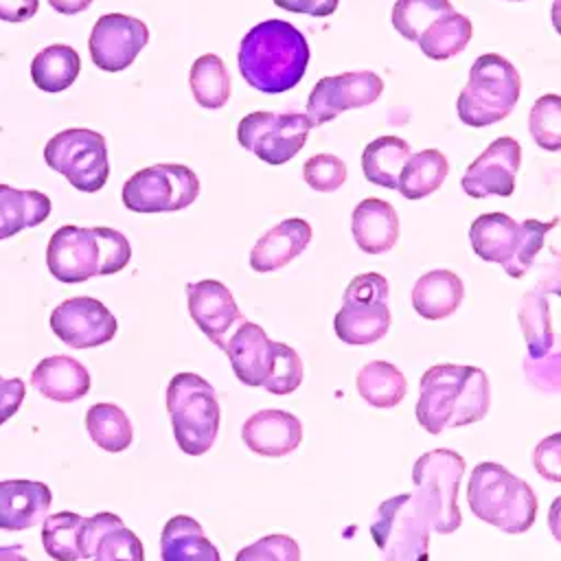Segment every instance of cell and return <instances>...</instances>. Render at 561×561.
<instances>
[{
    "mask_svg": "<svg viewBox=\"0 0 561 561\" xmlns=\"http://www.w3.org/2000/svg\"><path fill=\"white\" fill-rule=\"evenodd\" d=\"M309 64L305 35L285 20L254 24L239 46V72L259 92L280 94L300 83Z\"/></svg>",
    "mask_w": 561,
    "mask_h": 561,
    "instance_id": "1",
    "label": "cell"
},
{
    "mask_svg": "<svg viewBox=\"0 0 561 561\" xmlns=\"http://www.w3.org/2000/svg\"><path fill=\"white\" fill-rule=\"evenodd\" d=\"M489 403L491 390L482 368L436 364L421 377L416 421L430 434H440L447 427L480 421L489 412Z\"/></svg>",
    "mask_w": 561,
    "mask_h": 561,
    "instance_id": "2",
    "label": "cell"
},
{
    "mask_svg": "<svg viewBox=\"0 0 561 561\" xmlns=\"http://www.w3.org/2000/svg\"><path fill=\"white\" fill-rule=\"evenodd\" d=\"M131 259L127 237L114 228L61 226L46 248V265L61 283H83L92 276L121 272Z\"/></svg>",
    "mask_w": 561,
    "mask_h": 561,
    "instance_id": "3",
    "label": "cell"
},
{
    "mask_svg": "<svg viewBox=\"0 0 561 561\" xmlns=\"http://www.w3.org/2000/svg\"><path fill=\"white\" fill-rule=\"evenodd\" d=\"M471 513L504 530L526 533L537 517V495L528 482L497 462H480L467 484Z\"/></svg>",
    "mask_w": 561,
    "mask_h": 561,
    "instance_id": "4",
    "label": "cell"
},
{
    "mask_svg": "<svg viewBox=\"0 0 561 561\" xmlns=\"http://www.w3.org/2000/svg\"><path fill=\"white\" fill-rule=\"evenodd\" d=\"M554 226L557 219H550L548 224L537 219L517 224L504 213H484L473 219L469 239L473 252L482 261L500 263L508 276L522 278L530 270L535 256L543 248L546 234Z\"/></svg>",
    "mask_w": 561,
    "mask_h": 561,
    "instance_id": "5",
    "label": "cell"
},
{
    "mask_svg": "<svg viewBox=\"0 0 561 561\" xmlns=\"http://www.w3.org/2000/svg\"><path fill=\"white\" fill-rule=\"evenodd\" d=\"M522 92V77L515 66L497 55H480L471 70L467 85L460 90L456 112L469 127H486L504 121Z\"/></svg>",
    "mask_w": 561,
    "mask_h": 561,
    "instance_id": "6",
    "label": "cell"
},
{
    "mask_svg": "<svg viewBox=\"0 0 561 561\" xmlns=\"http://www.w3.org/2000/svg\"><path fill=\"white\" fill-rule=\"evenodd\" d=\"M167 410L178 447L188 456L206 454L219 432L215 388L195 373H178L167 388Z\"/></svg>",
    "mask_w": 561,
    "mask_h": 561,
    "instance_id": "7",
    "label": "cell"
},
{
    "mask_svg": "<svg viewBox=\"0 0 561 561\" xmlns=\"http://www.w3.org/2000/svg\"><path fill=\"white\" fill-rule=\"evenodd\" d=\"M465 473V458L454 449H432L423 454L412 469L414 502L427 526L438 535L460 528L458 486Z\"/></svg>",
    "mask_w": 561,
    "mask_h": 561,
    "instance_id": "8",
    "label": "cell"
},
{
    "mask_svg": "<svg viewBox=\"0 0 561 561\" xmlns=\"http://www.w3.org/2000/svg\"><path fill=\"white\" fill-rule=\"evenodd\" d=\"M388 291V280L377 272L355 276L344 289L342 309L333 318L335 335L353 346L381 340L392 322Z\"/></svg>",
    "mask_w": 561,
    "mask_h": 561,
    "instance_id": "9",
    "label": "cell"
},
{
    "mask_svg": "<svg viewBox=\"0 0 561 561\" xmlns=\"http://www.w3.org/2000/svg\"><path fill=\"white\" fill-rule=\"evenodd\" d=\"M44 160L81 193L101 191L110 178L107 145L94 129L70 127L55 134L44 147Z\"/></svg>",
    "mask_w": 561,
    "mask_h": 561,
    "instance_id": "10",
    "label": "cell"
},
{
    "mask_svg": "<svg viewBox=\"0 0 561 561\" xmlns=\"http://www.w3.org/2000/svg\"><path fill=\"white\" fill-rule=\"evenodd\" d=\"M370 537L381 552V561H427L430 557V526L412 493H401L379 504Z\"/></svg>",
    "mask_w": 561,
    "mask_h": 561,
    "instance_id": "11",
    "label": "cell"
},
{
    "mask_svg": "<svg viewBox=\"0 0 561 561\" xmlns=\"http://www.w3.org/2000/svg\"><path fill=\"white\" fill-rule=\"evenodd\" d=\"M199 195V180L186 164H153L136 171L121 191L123 204L134 213H175Z\"/></svg>",
    "mask_w": 561,
    "mask_h": 561,
    "instance_id": "12",
    "label": "cell"
},
{
    "mask_svg": "<svg viewBox=\"0 0 561 561\" xmlns=\"http://www.w3.org/2000/svg\"><path fill=\"white\" fill-rule=\"evenodd\" d=\"M311 127L307 114L250 112L239 121L237 140L263 162L285 164L305 147Z\"/></svg>",
    "mask_w": 561,
    "mask_h": 561,
    "instance_id": "13",
    "label": "cell"
},
{
    "mask_svg": "<svg viewBox=\"0 0 561 561\" xmlns=\"http://www.w3.org/2000/svg\"><path fill=\"white\" fill-rule=\"evenodd\" d=\"M383 92V81L373 70H353L322 77L307 99V118L313 127L329 123L346 110L375 103Z\"/></svg>",
    "mask_w": 561,
    "mask_h": 561,
    "instance_id": "14",
    "label": "cell"
},
{
    "mask_svg": "<svg viewBox=\"0 0 561 561\" xmlns=\"http://www.w3.org/2000/svg\"><path fill=\"white\" fill-rule=\"evenodd\" d=\"M149 42V28L142 20L125 13L101 15L90 33V57L105 72H121L134 64Z\"/></svg>",
    "mask_w": 561,
    "mask_h": 561,
    "instance_id": "15",
    "label": "cell"
},
{
    "mask_svg": "<svg viewBox=\"0 0 561 561\" xmlns=\"http://www.w3.org/2000/svg\"><path fill=\"white\" fill-rule=\"evenodd\" d=\"M53 333L72 348H94L116 335V318L96 298L75 296L57 305L50 313Z\"/></svg>",
    "mask_w": 561,
    "mask_h": 561,
    "instance_id": "16",
    "label": "cell"
},
{
    "mask_svg": "<svg viewBox=\"0 0 561 561\" xmlns=\"http://www.w3.org/2000/svg\"><path fill=\"white\" fill-rule=\"evenodd\" d=\"M522 164V147L513 136L495 138L465 171L460 186L469 197H511Z\"/></svg>",
    "mask_w": 561,
    "mask_h": 561,
    "instance_id": "17",
    "label": "cell"
},
{
    "mask_svg": "<svg viewBox=\"0 0 561 561\" xmlns=\"http://www.w3.org/2000/svg\"><path fill=\"white\" fill-rule=\"evenodd\" d=\"M186 300L193 322L215 346L224 351L228 331L241 322V311L232 291L215 278H204L186 285Z\"/></svg>",
    "mask_w": 561,
    "mask_h": 561,
    "instance_id": "18",
    "label": "cell"
},
{
    "mask_svg": "<svg viewBox=\"0 0 561 561\" xmlns=\"http://www.w3.org/2000/svg\"><path fill=\"white\" fill-rule=\"evenodd\" d=\"M81 559L92 561H145V550L136 533L114 513L83 517L79 530Z\"/></svg>",
    "mask_w": 561,
    "mask_h": 561,
    "instance_id": "19",
    "label": "cell"
},
{
    "mask_svg": "<svg viewBox=\"0 0 561 561\" xmlns=\"http://www.w3.org/2000/svg\"><path fill=\"white\" fill-rule=\"evenodd\" d=\"M278 342H272L263 327L254 322H241L239 329L226 342L224 353L237 379L250 388H263L270 377Z\"/></svg>",
    "mask_w": 561,
    "mask_h": 561,
    "instance_id": "20",
    "label": "cell"
},
{
    "mask_svg": "<svg viewBox=\"0 0 561 561\" xmlns=\"http://www.w3.org/2000/svg\"><path fill=\"white\" fill-rule=\"evenodd\" d=\"M241 438L250 451L267 458H280L300 445L302 423L285 410H261L243 423Z\"/></svg>",
    "mask_w": 561,
    "mask_h": 561,
    "instance_id": "21",
    "label": "cell"
},
{
    "mask_svg": "<svg viewBox=\"0 0 561 561\" xmlns=\"http://www.w3.org/2000/svg\"><path fill=\"white\" fill-rule=\"evenodd\" d=\"M311 241V226L300 219H283L259 237L250 252V267L254 272H274L291 263Z\"/></svg>",
    "mask_w": 561,
    "mask_h": 561,
    "instance_id": "22",
    "label": "cell"
},
{
    "mask_svg": "<svg viewBox=\"0 0 561 561\" xmlns=\"http://www.w3.org/2000/svg\"><path fill=\"white\" fill-rule=\"evenodd\" d=\"M53 493L44 482L2 480L0 482V528L24 530L44 522Z\"/></svg>",
    "mask_w": 561,
    "mask_h": 561,
    "instance_id": "23",
    "label": "cell"
},
{
    "mask_svg": "<svg viewBox=\"0 0 561 561\" xmlns=\"http://www.w3.org/2000/svg\"><path fill=\"white\" fill-rule=\"evenodd\" d=\"M351 230L357 248L366 254H383L399 239V217L390 202L379 197L362 199L351 219Z\"/></svg>",
    "mask_w": 561,
    "mask_h": 561,
    "instance_id": "24",
    "label": "cell"
},
{
    "mask_svg": "<svg viewBox=\"0 0 561 561\" xmlns=\"http://www.w3.org/2000/svg\"><path fill=\"white\" fill-rule=\"evenodd\" d=\"M31 386L46 399L57 403H70L88 394L90 375L88 368L68 355L44 357L31 375Z\"/></svg>",
    "mask_w": 561,
    "mask_h": 561,
    "instance_id": "25",
    "label": "cell"
},
{
    "mask_svg": "<svg viewBox=\"0 0 561 561\" xmlns=\"http://www.w3.org/2000/svg\"><path fill=\"white\" fill-rule=\"evenodd\" d=\"M465 298V285L451 270H432L412 287V305L425 320H443L451 316Z\"/></svg>",
    "mask_w": 561,
    "mask_h": 561,
    "instance_id": "26",
    "label": "cell"
},
{
    "mask_svg": "<svg viewBox=\"0 0 561 561\" xmlns=\"http://www.w3.org/2000/svg\"><path fill=\"white\" fill-rule=\"evenodd\" d=\"M162 561H221L202 524L188 515L171 517L160 535Z\"/></svg>",
    "mask_w": 561,
    "mask_h": 561,
    "instance_id": "27",
    "label": "cell"
},
{
    "mask_svg": "<svg viewBox=\"0 0 561 561\" xmlns=\"http://www.w3.org/2000/svg\"><path fill=\"white\" fill-rule=\"evenodd\" d=\"M50 199L39 191H20L0 184V241L46 221Z\"/></svg>",
    "mask_w": 561,
    "mask_h": 561,
    "instance_id": "28",
    "label": "cell"
},
{
    "mask_svg": "<svg viewBox=\"0 0 561 561\" xmlns=\"http://www.w3.org/2000/svg\"><path fill=\"white\" fill-rule=\"evenodd\" d=\"M410 158V145L399 136H379L370 140L362 153V171L368 182L397 188L403 164Z\"/></svg>",
    "mask_w": 561,
    "mask_h": 561,
    "instance_id": "29",
    "label": "cell"
},
{
    "mask_svg": "<svg viewBox=\"0 0 561 561\" xmlns=\"http://www.w3.org/2000/svg\"><path fill=\"white\" fill-rule=\"evenodd\" d=\"M81 70L79 53L68 44H50L31 61V79L44 92H61L75 83Z\"/></svg>",
    "mask_w": 561,
    "mask_h": 561,
    "instance_id": "30",
    "label": "cell"
},
{
    "mask_svg": "<svg viewBox=\"0 0 561 561\" xmlns=\"http://www.w3.org/2000/svg\"><path fill=\"white\" fill-rule=\"evenodd\" d=\"M449 173V162L438 149H423L410 153L399 175V193L405 199H421L438 191Z\"/></svg>",
    "mask_w": 561,
    "mask_h": 561,
    "instance_id": "31",
    "label": "cell"
},
{
    "mask_svg": "<svg viewBox=\"0 0 561 561\" xmlns=\"http://www.w3.org/2000/svg\"><path fill=\"white\" fill-rule=\"evenodd\" d=\"M357 392L359 397L375 408H394L403 401L408 392V381L403 373L390 362H368L357 373Z\"/></svg>",
    "mask_w": 561,
    "mask_h": 561,
    "instance_id": "32",
    "label": "cell"
},
{
    "mask_svg": "<svg viewBox=\"0 0 561 561\" xmlns=\"http://www.w3.org/2000/svg\"><path fill=\"white\" fill-rule=\"evenodd\" d=\"M471 35H473L471 20L462 13L451 11L443 18H438L436 22H432L423 31V35L416 39V44L425 57L443 61V59H449V57L462 53L467 48Z\"/></svg>",
    "mask_w": 561,
    "mask_h": 561,
    "instance_id": "33",
    "label": "cell"
},
{
    "mask_svg": "<svg viewBox=\"0 0 561 561\" xmlns=\"http://www.w3.org/2000/svg\"><path fill=\"white\" fill-rule=\"evenodd\" d=\"M188 85L197 105L206 110H219L230 99V75L221 57L208 53L193 61Z\"/></svg>",
    "mask_w": 561,
    "mask_h": 561,
    "instance_id": "34",
    "label": "cell"
},
{
    "mask_svg": "<svg viewBox=\"0 0 561 561\" xmlns=\"http://www.w3.org/2000/svg\"><path fill=\"white\" fill-rule=\"evenodd\" d=\"M85 430L90 438L110 454L127 449L134 438V430L127 414L114 403H94L92 408H88Z\"/></svg>",
    "mask_w": 561,
    "mask_h": 561,
    "instance_id": "35",
    "label": "cell"
},
{
    "mask_svg": "<svg viewBox=\"0 0 561 561\" xmlns=\"http://www.w3.org/2000/svg\"><path fill=\"white\" fill-rule=\"evenodd\" d=\"M519 324L524 331V340L528 344L530 359L546 357L552 351L554 333L550 327L548 300L539 291H528L519 302Z\"/></svg>",
    "mask_w": 561,
    "mask_h": 561,
    "instance_id": "36",
    "label": "cell"
},
{
    "mask_svg": "<svg viewBox=\"0 0 561 561\" xmlns=\"http://www.w3.org/2000/svg\"><path fill=\"white\" fill-rule=\"evenodd\" d=\"M83 517L72 511H59L44 517L42 546L55 561H79V530Z\"/></svg>",
    "mask_w": 561,
    "mask_h": 561,
    "instance_id": "37",
    "label": "cell"
},
{
    "mask_svg": "<svg viewBox=\"0 0 561 561\" xmlns=\"http://www.w3.org/2000/svg\"><path fill=\"white\" fill-rule=\"evenodd\" d=\"M451 11L449 0H397L392 7V26L405 39L416 42L432 22Z\"/></svg>",
    "mask_w": 561,
    "mask_h": 561,
    "instance_id": "38",
    "label": "cell"
},
{
    "mask_svg": "<svg viewBox=\"0 0 561 561\" xmlns=\"http://www.w3.org/2000/svg\"><path fill=\"white\" fill-rule=\"evenodd\" d=\"M528 129L533 140L546 151L561 149V96L543 94L535 101L528 114Z\"/></svg>",
    "mask_w": 561,
    "mask_h": 561,
    "instance_id": "39",
    "label": "cell"
},
{
    "mask_svg": "<svg viewBox=\"0 0 561 561\" xmlns=\"http://www.w3.org/2000/svg\"><path fill=\"white\" fill-rule=\"evenodd\" d=\"M305 182L318 193H333L346 182V164L333 153H316L302 167Z\"/></svg>",
    "mask_w": 561,
    "mask_h": 561,
    "instance_id": "40",
    "label": "cell"
},
{
    "mask_svg": "<svg viewBox=\"0 0 561 561\" xmlns=\"http://www.w3.org/2000/svg\"><path fill=\"white\" fill-rule=\"evenodd\" d=\"M300 381H302V362L298 353L291 346L278 342L276 357L263 388L272 394H289L300 386Z\"/></svg>",
    "mask_w": 561,
    "mask_h": 561,
    "instance_id": "41",
    "label": "cell"
},
{
    "mask_svg": "<svg viewBox=\"0 0 561 561\" xmlns=\"http://www.w3.org/2000/svg\"><path fill=\"white\" fill-rule=\"evenodd\" d=\"M234 561H300V548L287 535H265L241 548Z\"/></svg>",
    "mask_w": 561,
    "mask_h": 561,
    "instance_id": "42",
    "label": "cell"
},
{
    "mask_svg": "<svg viewBox=\"0 0 561 561\" xmlns=\"http://www.w3.org/2000/svg\"><path fill=\"white\" fill-rule=\"evenodd\" d=\"M559 440H561V436L552 434L550 438L539 443L537 449H535V467H537V471L543 478L552 480V482L561 480V449H559Z\"/></svg>",
    "mask_w": 561,
    "mask_h": 561,
    "instance_id": "43",
    "label": "cell"
},
{
    "mask_svg": "<svg viewBox=\"0 0 561 561\" xmlns=\"http://www.w3.org/2000/svg\"><path fill=\"white\" fill-rule=\"evenodd\" d=\"M24 392H26V386L20 377L4 379L0 375V425L18 412V408L24 401Z\"/></svg>",
    "mask_w": 561,
    "mask_h": 561,
    "instance_id": "44",
    "label": "cell"
},
{
    "mask_svg": "<svg viewBox=\"0 0 561 561\" xmlns=\"http://www.w3.org/2000/svg\"><path fill=\"white\" fill-rule=\"evenodd\" d=\"M276 7L291 11V13H307L313 18H327L331 15L340 0H274Z\"/></svg>",
    "mask_w": 561,
    "mask_h": 561,
    "instance_id": "45",
    "label": "cell"
},
{
    "mask_svg": "<svg viewBox=\"0 0 561 561\" xmlns=\"http://www.w3.org/2000/svg\"><path fill=\"white\" fill-rule=\"evenodd\" d=\"M39 0H0V20L24 22L37 13Z\"/></svg>",
    "mask_w": 561,
    "mask_h": 561,
    "instance_id": "46",
    "label": "cell"
},
{
    "mask_svg": "<svg viewBox=\"0 0 561 561\" xmlns=\"http://www.w3.org/2000/svg\"><path fill=\"white\" fill-rule=\"evenodd\" d=\"M94 0H48V4L57 11V13H64V15H75V13H81L85 11Z\"/></svg>",
    "mask_w": 561,
    "mask_h": 561,
    "instance_id": "47",
    "label": "cell"
},
{
    "mask_svg": "<svg viewBox=\"0 0 561 561\" xmlns=\"http://www.w3.org/2000/svg\"><path fill=\"white\" fill-rule=\"evenodd\" d=\"M0 561H28V559L22 554L20 546H4L0 548Z\"/></svg>",
    "mask_w": 561,
    "mask_h": 561,
    "instance_id": "48",
    "label": "cell"
},
{
    "mask_svg": "<svg viewBox=\"0 0 561 561\" xmlns=\"http://www.w3.org/2000/svg\"><path fill=\"white\" fill-rule=\"evenodd\" d=\"M511 2H519V0H511Z\"/></svg>",
    "mask_w": 561,
    "mask_h": 561,
    "instance_id": "49",
    "label": "cell"
}]
</instances>
